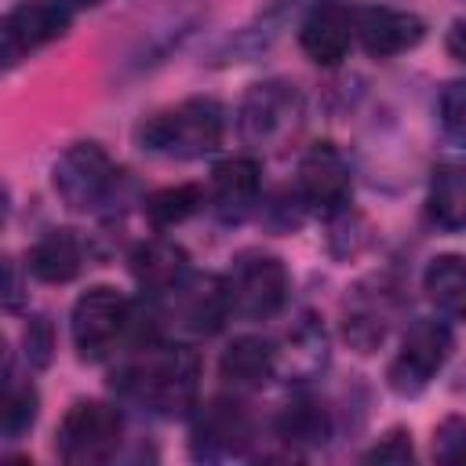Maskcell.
Returning <instances> with one entry per match:
<instances>
[{
    "mask_svg": "<svg viewBox=\"0 0 466 466\" xmlns=\"http://www.w3.org/2000/svg\"><path fill=\"white\" fill-rule=\"evenodd\" d=\"M127 397L142 400L160 415H182L193 408L200 390V360L189 346H157L149 342L116 379Z\"/></svg>",
    "mask_w": 466,
    "mask_h": 466,
    "instance_id": "cell-1",
    "label": "cell"
},
{
    "mask_svg": "<svg viewBox=\"0 0 466 466\" xmlns=\"http://www.w3.org/2000/svg\"><path fill=\"white\" fill-rule=\"evenodd\" d=\"M222 131H226V116L215 98H186L171 109L153 113L138 127V138L149 153L175 157V160H197L218 149Z\"/></svg>",
    "mask_w": 466,
    "mask_h": 466,
    "instance_id": "cell-2",
    "label": "cell"
},
{
    "mask_svg": "<svg viewBox=\"0 0 466 466\" xmlns=\"http://www.w3.org/2000/svg\"><path fill=\"white\" fill-rule=\"evenodd\" d=\"M120 433H124V419L113 404L76 400L58 422L55 448H58V459L69 466H95L116 455Z\"/></svg>",
    "mask_w": 466,
    "mask_h": 466,
    "instance_id": "cell-3",
    "label": "cell"
},
{
    "mask_svg": "<svg viewBox=\"0 0 466 466\" xmlns=\"http://www.w3.org/2000/svg\"><path fill=\"white\" fill-rule=\"evenodd\" d=\"M127 328H131V302L109 284H95L73 302L69 331H73V346L84 360L106 357Z\"/></svg>",
    "mask_w": 466,
    "mask_h": 466,
    "instance_id": "cell-4",
    "label": "cell"
},
{
    "mask_svg": "<svg viewBox=\"0 0 466 466\" xmlns=\"http://www.w3.org/2000/svg\"><path fill=\"white\" fill-rule=\"evenodd\" d=\"M233 313L248 320H269L288 302V269L273 255H240L226 277Z\"/></svg>",
    "mask_w": 466,
    "mask_h": 466,
    "instance_id": "cell-5",
    "label": "cell"
},
{
    "mask_svg": "<svg viewBox=\"0 0 466 466\" xmlns=\"http://www.w3.org/2000/svg\"><path fill=\"white\" fill-rule=\"evenodd\" d=\"M448 353H451V331H448L441 320L419 317V320L404 331L400 350H397V357H393L386 379H390V386H393L397 393H404V397H408V393H419V390L444 368Z\"/></svg>",
    "mask_w": 466,
    "mask_h": 466,
    "instance_id": "cell-6",
    "label": "cell"
},
{
    "mask_svg": "<svg viewBox=\"0 0 466 466\" xmlns=\"http://www.w3.org/2000/svg\"><path fill=\"white\" fill-rule=\"evenodd\" d=\"M116 182V171L98 142H76L69 146L55 164V189L73 211L98 208Z\"/></svg>",
    "mask_w": 466,
    "mask_h": 466,
    "instance_id": "cell-7",
    "label": "cell"
},
{
    "mask_svg": "<svg viewBox=\"0 0 466 466\" xmlns=\"http://www.w3.org/2000/svg\"><path fill=\"white\" fill-rule=\"evenodd\" d=\"M295 189H299V200L306 208H313V211H339L350 200V189H353L346 157L331 142L309 146L306 157L299 160Z\"/></svg>",
    "mask_w": 466,
    "mask_h": 466,
    "instance_id": "cell-8",
    "label": "cell"
},
{
    "mask_svg": "<svg viewBox=\"0 0 466 466\" xmlns=\"http://www.w3.org/2000/svg\"><path fill=\"white\" fill-rule=\"evenodd\" d=\"M302 120V98L291 84L269 80L255 84L240 106V127L251 142H277L291 135Z\"/></svg>",
    "mask_w": 466,
    "mask_h": 466,
    "instance_id": "cell-9",
    "label": "cell"
},
{
    "mask_svg": "<svg viewBox=\"0 0 466 466\" xmlns=\"http://www.w3.org/2000/svg\"><path fill=\"white\" fill-rule=\"evenodd\" d=\"M251 441V415L233 397H215L197 408L193 415V455L200 459H222L240 455Z\"/></svg>",
    "mask_w": 466,
    "mask_h": 466,
    "instance_id": "cell-10",
    "label": "cell"
},
{
    "mask_svg": "<svg viewBox=\"0 0 466 466\" xmlns=\"http://www.w3.org/2000/svg\"><path fill=\"white\" fill-rule=\"evenodd\" d=\"M69 29V7L58 0H22L4 18V62L15 66L22 55L58 40Z\"/></svg>",
    "mask_w": 466,
    "mask_h": 466,
    "instance_id": "cell-11",
    "label": "cell"
},
{
    "mask_svg": "<svg viewBox=\"0 0 466 466\" xmlns=\"http://www.w3.org/2000/svg\"><path fill=\"white\" fill-rule=\"evenodd\" d=\"M171 317L178 320V328L193 331V335H211L222 328L229 306V291L226 280L211 277V273H189L182 284H175L171 291Z\"/></svg>",
    "mask_w": 466,
    "mask_h": 466,
    "instance_id": "cell-12",
    "label": "cell"
},
{
    "mask_svg": "<svg viewBox=\"0 0 466 466\" xmlns=\"http://www.w3.org/2000/svg\"><path fill=\"white\" fill-rule=\"evenodd\" d=\"M350 40L353 11L342 0H317L299 25V44L317 66H339L350 51Z\"/></svg>",
    "mask_w": 466,
    "mask_h": 466,
    "instance_id": "cell-13",
    "label": "cell"
},
{
    "mask_svg": "<svg viewBox=\"0 0 466 466\" xmlns=\"http://www.w3.org/2000/svg\"><path fill=\"white\" fill-rule=\"evenodd\" d=\"M422 18L411 11H397V7H360L353 11V36L360 40V47L375 58H390L400 55L408 47H415L422 40Z\"/></svg>",
    "mask_w": 466,
    "mask_h": 466,
    "instance_id": "cell-14",
    "label": "cell"
},
{
    "mask_svg": "<svg viewBox=\"0 0 466 466\" xmlns=\"http://www.w3.org/2000/svg\"><path fill=\"white\" fill-rule=\"evenodd\" d=\"M258 186H262V171L251 157H233L222 160L211 175V208L218 218L226 222H240L251 204L258 200Z\"/></svg>",
    "mask_w": 466,
    "mask_h": 466,
    "instance_id": "cell-15",
    "label": "cell"
},
{
    "mask_svg": "<svg viewBox=\"0 0 466 466\" xmlns=\"http://www.w3.org/2000/svg\"><path fill=\"white\" fill-rule=\"evenodd\" d=\"M131 273L146 291L167 295L175 284H182L189 277V255L182 244H175L167 237H153L131 251Z\"/></svg>",
    "mask_w": 466,
    "mask_h": 466,
    "instance_id": "cell-16",
    "label": "cell"
},
{
    "mask_svg": "<svg viewBox=\"0 0 466 466\" xmlns=\"http://www.w3.org/2000/svg\"><path fill=\"white\" fill-rule=\"evenodd\" d=\"M277 368V350L258 339V335H240L226 346V353L218 357V375L233 386V390H255L262 386Z\"/></svg>",
    "mask_w": 466,
    "mask_h": 466,
    "instance_id": "cell-17",
    "label": "cell"
},
{
    "mask_svg": "<svg viewBox=\"0 0 466 466\" xmlns=\"http://www.w3.org/2000/svg\"><path fill=\"white\" fill-rule=\"evenodd\" d=\"M84 266V244L73 229H51L44 233L29 251V273L44 284H66Z\"/></svg>",
    "mask_w": 466,
    "mask_h": 466,
    "instance_id": "cell-18",
    "label": "cell"
},
{
    "mask_svg": "<svg viewBox=\"0 0 466 466\" xmlns=\"http://www.w3.org/2000/svg\"><path fill=\"white\" fill-rule=\"evenodd\" d=\"M422 288L437 313L466 320V255H437L422 273Z\"/></svg>",
    "mask_w": 466,
    "mask_h": 466,
    "instance_id": "cell-19",
    "label": "cell"
},
{
    "mask_svg": "<svg viewBox=\"0 0 466 466\" xmlns=\"http://www.w3.org/2000/svg\"><path fill=\"white\" fill-rule=\"evenodd\" d=\"M430 215L444 229H466V164H441L430 178Z\"/></svg>",
    "mask_w": 466,
    "mask_h": 466,
    "instance_id": "cell-20",
    "label": "cell"
},
{
    "mask_svg": "<svg viewBox=\"0 0 466 466\" xmlns=\"http://www.w3.org/2000/svg\"><path fill=\"white\" fill-rule=\"evenodd\" d=\"M204 204V193L200 186L186 182V186H167V189H157L149 200H146V215L157 229H171L178 222H186L197 208Z\"/></svg>",
    "mask_w": 466,
    "mask_h": 466,
    "instance_id": "cell-21",
    "label": "cell"
},
{
    "mask_svg": "<svg viewBox=\"0 0 466 466\" xmlns=\"http://www.w3.org/2000/svg\"><path fill=\"white\" fill-rule=\"evenodd\" d=\"M280 430H284L288 441H309V444H317V441H324V433H328L324 408H320L317 400H295V404L284 408Z\"/></svg>",
    "mask_w": 466,
    "mask_h": 466,
    "instance_id": "cell-22",
    "label": "cell"
},
{
    "mask_svg": "<svg viewBox=\"0 0 466 466\" xmlns=\"http://www.w3.org/2000/svg\"><path fill=\"white\" fill-rule=\"evenodd\" d=\"M36 419V390L33 386H7L4 393V433L15 441Z\"/></svg>",
    "mask_w": 466,
    "mask_h": 466,
    "instance_id": "cell-23",
    "label": "cell"
},
{
    "mask_svg": "<svg viewBox=\"0 0 466 466\" xmlns=\"http://www.w3.org/2000/svg\"><path fill=\"white\" fill-rule=\"evenodd\" d=\"M441 124L444 131L466 146V80H451L444 91H441Z\"/></svg>",
    "mask_w": 466,
    "mask_h": 466,
    "instance_id": "cell-24",
    "label": "cell"
},
{
    "mask_svg": "<svg viewBox=\"0 0 466 466\" xmlns=\"http://www.w3.org/2000/svg\"><path fill=\"white\" fill-rule=\"evenodd\" d=\"M433 455L444 462H462L466 459V422L462 419H444L433 433Z\"/></svg>",
    "mask_w": 466,
    "mask_h": 466,
    "instance_id": "cell-25",
    "label": "cell"
},
{
    "mask_svg": "<svg viewBox=\"0 0 466 466\" xmlns=\"http://www.w3.org/2000/svg\"><path fill=\"white\" fill-rule=\"evenodd\" d=\"M411 433H404V430H393L382 444H375L371 451H368V462H408L411 459V441H408Z\"/></svg>",
    "mask_w": 466,
    "mask_h": 466,
    "instance_id": "cell-26",
    "label": "cell"
},
{
    "mask_svg": "<svg viewBox=\"0 0 466 466\" xmlns=\"http://www.w3.org/2000/svg\"><path fill=\"white\" fill-rule=\"evenodd\" d=\"M25 342H29L33 364H47V357H51V328H47L44 320H33V324H29Z\"/></svg>",
    "mask_w": 466,
    "mask_h": 466,
    "instance_id": "cell-27",
    "label": "cell"
},
{
    "mask_svg": "<svg viewBox=\"0 0 466 466\" xmlns=\"http://www.w3.org/2000/svg\"><path fill=\"white\" fill-rule=\"evenodd\" d=\"M448 51L466 62V22H455V25L448 29Z\"/></svg>",
    "mask_w": 466,
    "mask_h": 466,
    "instance_id": "cell-28",
    "label": "cell"
},
{
    "mask_svg": "<svg viewBox=\"0 0 466 466\" xmlns=\"http://www.w3.org/2000/svg\"><path fill=\"white\" fill-rule=\"evenodd\" d=\"M58 4H66V7H91V4H98V0H58Z\"/></svg>",
    "mask_w": 466,
    "mask_h": 466,
    "instance_id": "cell-29",
    "label": "cell"
}]
</instances>
